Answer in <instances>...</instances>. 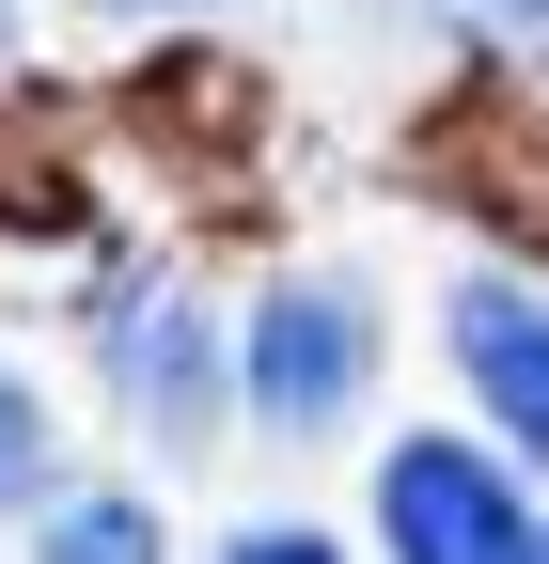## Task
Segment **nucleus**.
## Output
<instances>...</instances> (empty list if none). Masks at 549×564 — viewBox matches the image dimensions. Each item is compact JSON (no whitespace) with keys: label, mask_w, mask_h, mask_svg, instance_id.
Segmentation results:
<instances>
[{"label":"nucleus","mask_w":549,"mask_h":564,"mask_svg":"<svg viewBox=\"0 0 549 564\" xmlns=\"http://www.w3.org/2000/svg\"><path fill=\"white\" fill-rule=\"evenodd\" d=\"M377 282L362 267H283L236 329V408L267 423V440H346L362 392H377Z\"/></svg>","instance_id":"nucleus-1"},{"label":"nucleus","mask_w":549,"mask_h":564,"mask_svg":"<svg viewBox=\"0 0 549 564\" xmlns=\"http://www.w3.org/2000/svg\"><path fill=\"white\" fill-rule=\"evenodd\" d=\"M95 377H110V408L142 423L158 455H204L236 423V329L189 299V282H110L95 299Z\"/></svg>","instance_id":"nucleus-2"},{"label":"nucleus","mask_w":549,"mask_h":564,"mask_svg":"<svg viewBox=\"0 0 549 564\" xmlns=\"http://www.w3.org/2000/svg\"><path fill=\"white\" fill-rule=\"evenodd\" d=\"M377 549H392V564H549V518L518 502L503 455L408 423V440L377 455Z\"/></svg>","instance_id":"nucleus-3"},{"label":"nucleus","mask_w":549,"mask_h":564,"mask_svg":"<svg viewBox=\"0 0 549 564\" xmlns=\"http://www.w3.org/2000/svg\"><path fill=\"white\" fill-rule=\"evenodd\" d=\"M440 345H455V377L487 392V423L518 455H549V299L518 267H471L455 299H440Z\"/></svg>","instance_id":"nucleus-4"},{"label":"nucleus","mask_w":549,"mask_h":564,"mask_svg":"<svg viewBox=\"0 0 549 564\" xmlns=\"http://www.w3.org/2000/svg\"><path fill=\"white\" fill-rule=\"evenodd\" d=\"M32 564H173L142 486H47L32 502Z\"/></svg>","instance_id":"nucleus-5"},{"label":"nucleus","mask_w":549,"mask_h":564,"mask_svg":"<svg viewBox=\"0 0 549 564\" xmlns=\"http://www.w3.org/2000/svg\"><path fill=\"white\" fill-rule=\"evenodd\" d=\"M47 470H63V423H47V392L0 361V518H32L47 502Z\"/></svg>","instance_id":"nucleus-6"},{"label":"nucleus","mask_w":549,"mask_h":564,"mask_svg":"<svg viewBox=\"0 0 549 564\" xmlns=\"http://www.w3.org/2000/svg\"><path fill=\"white\" fill-rule=\"evenodd\" d=\"M220 564H346L314 518H251V533H220Z\"/></svg>","instance_id":"nucleus-7"},{"label":"nucleus","mask_w":549,"mask_h":564,"mask_svg":"<svg viewBox=\"0 0 549 564\" xmlns=\"http://www.w3.org/2000/svg\"><path fill=\"white\" fill-rule=\"evenodd\" d=\"M487 32H518V47H549V0H487Z\"/></svg>","instance_id":"nucleus-8"},{"label":"nucleus","mask_w":549,"mask_h":564,"mask_svg":"<svg viewBox=\"0 0 549 564\" xmlns=\"http://www.w3.org/2000/svg\"><path fill=\"white\" fill-rule=\"evenodd\" d=\"M110 17H220V0H110Z\"/></svg>","instance_id":"nucleus-9"},{"label":"nucleus","mask_w":549,"mask_h":564,"mask_svg":"<svg viewBox=\"0 0 549 564\" xmlns=\"http://www.w3.org/2000/svg\"><path fill=\"white\" fill-rule=\"evenodd\" d=\"M0 17H17V0H0Z\"/></svg>","instance_id":"nucleus-10"}]
</instances>
